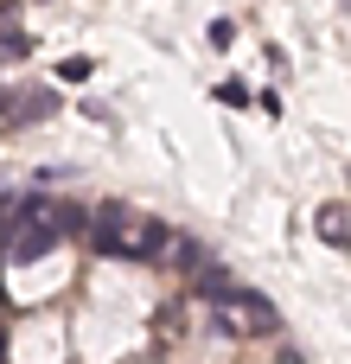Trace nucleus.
I'll return each instance as SVG.
<instances>
[{
    "instance_id": "f257e3e1",
    "label": "nucleus",
    "mask_w": 351,
    "mask_h": 364,
    "mask_svg": "<svg viewBox=\"0 0 351 364\" xmlns=\"http://www.w3.org/2000/svg\"><path fill=\"white\" fill-rule=\"evenodd\" d=\"M217 326H224L230 339H269V333L281 326V314H275L262 294H249V288H243V294L224 288V294H217Z\"/></svg>"
},
{
    "instance_id": "f03ea898",
    "label": "nucleus",
    "mask_w": 351,
    "mask_h": 364,
    "mask_svg": "<svg viewBox=\"0 0 351 364\" xmlns=\"http://www.w3.org/2000/svg\"><path fill=\"white\" fill-rule=\"evenodd\" d=\"M166 243H173V230L160 218H128V230H122V250L134 262H166Z\"/></svg>"
},
{
    "instance_id": "7ed1b4c3",
    "label": "nucleus",
    "mask_w": 351,
    "mask_h": 364,
    "mask_svg": "<svg viewBox=\"0 0 351 364\" xmlns=\"http://www.w3.org/2000/svg\"><path fill=\"white\" fill-rule=\"evenodd\" d=\"M313 230L326 237V250H345V243H351V224H345V198H326V205L313 211Z\"/></svg>"
},
{
    "instance_id": "20e7f679",
    "label": "nucleus",
    "mask_w": 351,
    "mask_h": 364,
    "mask_svg": "<svg viewBox=\"0 0 351 364\" xmlns=\"http://www.w3.org/2000/svg\"><path fill=\"white\" fill-rule=\"evenodd\" d=\"M51 109H58V96H51V90H32V96H13V102H0V115H6V122H45Z\"/></svg>"
},
{
    "instance_id": "39448f33",
    "label": "nucleus",
    "mask_w": 351,
    "mask_h": 364,
    "mask_svg": "<svg viewBox=\"0 0 351 364\" xmlns=\"http://www.w3.org/2000/svg\"><path fill=\"white\" fill-rule=\"evenodd\" d=\"M185 275H192V294H198V301H217V294L230 288V275H224L217 262H205V256H198V262H192Z\"/></svg>"
},
{
    "instance_id": "423d86ee",
    "label": "nucleus",
    "mask_w": 351,
    "mask_h": 364,
    "mask_svg": "<svg viewBox=\"0 0 351 364\" xmlns=\"http://www.w3.org/2000/svg\"><path fill=\"white\" fill-rule=\"evenodd\" d=\"M26 51H32V38H26V32H0V64H19Z\"/></svg>"
},
{
    "instance_id": "0eeeda50",
    "label": "nucleus",
    "mask_w": 351,
    "mask_h": 364,
    "mask_svg": "<svg viewBox=\"0 0 351 364\" xmlns=\"http://www.w3.org/2000/svg\"><path fill=\"white\" fill-rule=\"evenodd\" d=\"M217 102H224V109H249V90L230 77V83H217Z\"/></svg>"
},
{
    "instance_id": "6e6552de",
    "label": "nucleus",
    "mask_w": 351,
    "mask_h": 364,
    "mask_svg": "<svg viewBox=\"0 0 351 364\" xmlns=\"http://www.w3.org/2000/svg\"><path fill=\"white\" fill-rule=\"evenodd\" d=\"M58 77H64V83H83V77H90V58H64V70H58Z\"/></svg>"
},
{
    "instance_id": "1a4fd4ad",
    "label": "nucleus",
    "mask_w": 351,
    "mask_h": 364,
    "mask_svg": "<svg viewBox=\"0 0 351 364\" xmlns=\"http://www.w3.org/2000/svg\"><path fill=\"white\" fill-rule=\"evenodd\" d=\"M230 38H237V26H230V19H211V45H217V51H224V45H230Z\"/></svg>"
},
{
    "instance_id": "9d476101",
    "label": "nucleus",
    "mask_w": 351,
    "mask_h": 364,
    "mask_svg": "<svg viewBox=\"0 0 351 364\" xmlns=\"http://www.w3.org/2000/svg\"><path fill=\"white\" fill-rule=\"evenodd\" d=\"M6 224H13V198L0 192V237H6Z\"/></svg>"
},
{
    "instance_id": "9b49d317",
    "label": "nucleus",
    "mask_w": 351,
    "mask_h": 364,
    "mask_svg": "<svg viewBox=\"0 0 351 364\" xmlns=\"http://www.w3.org/2000/svg\"><path fill=\"white\" fill-rule=\"evenodd\" d=\"M275 364H307V358H301V352H294V346H281V358H275Z\"/></svg>"
}]
</instances>
